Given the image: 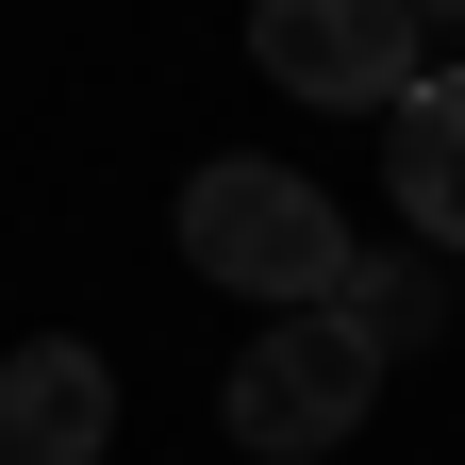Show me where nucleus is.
I'll list each match as a JSON object with an SVG mask.
<instances>
[{"instance_id":"obj_4","label":"nucleus","mask_w":465,"mask_h":465,"mask_svg":"<svg viewBox=\"0 0 465 465\" xmlns=\"http://www.w3.org/2000/svg\"><path fill=\"white\" fill-rule=\"evenodd\" d=\"M100 432H116V366L84 332L0 349V465H100Z\"/></svg>"},{"instance_id":"obj_5","label":"nucleus","mask_w":465,"mask_h":465,"mask_svg":"<svg viewBox=\"0 0 465 465\" xmlns=\"http://www.w3.org/2000/svg\"><path fill=\"white\" fill-rule=\"evenodd\" d=\"M382 183H399L416 250H465V67H416L382 100Z\"/></svg>"},{"instance_id":"obj_2","label":"nucleus","mask_w":465,"mask_h":465,"mask_svg":"<svg viewBox=\"0 0 465 465\" xmlns=\"http://www.w3.org/2000/svg\"><path fill=\"white\" fill-rule=\"evenodd\" d=\"M366 399H382V332L316 300V316H266L250 349H232V382H216V432L250 449V465H316L366 432Z\"/></svg>"},{"instance_id":"obj_3","label":"nucleus","mask_w":465,"mask_h":465,"mask_svg":"<svg viewBox=\"0 0 465 465\" xmlns=\"http://www.w3.org/2000/svg\"><path fill=\"white\" fill-rule=\"evenodd\" d=\"M250 67L316 116H382L416 84V0H250Z\"/></svg>"},{"instance_id":"obj_6","label":"nucleus","mask_w":465,"mask_h":465,"mask_svg":"<svg viewBox=\"0 0 465 465\" xmlns=\"http://www.w3.org/2000/svg\"><path fill=\"white\" fill-rule=\"evenodd\" d=\"M449 17H465V0H416V34H449Z\"/></svg>"},{"instance_id":"obj_1","label":"nucleus","mask_w":465,"mask_h":465,"mask_svg":"<svg viewBox=\"0 0 465 465\" xmlns=\"http://www.w3.org/2000/svg\"><path fill=\"white\" fill-rule=\"evenodd\" d=\"M183 266L216 282V300L316 316V300H349V216L300 183V166L232 150V166H200V183H183Z\"/></svg>"}]
</instances>
